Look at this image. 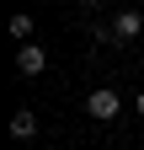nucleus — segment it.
Segmentation results:
<instances>
[{
  "instance_id": "f03ea898",
  "label": "nucleus",
  "mask_w": 144,
  "mask_h": 150,
  "mask_svg": "<svg viewBox=\"0 0 144 150\" xmlns=\"http://www.w3.org/2000/svg\"><path fill=\"white\" fill-rule=\"evenodd\" d=\"M16 70H22V75H43V70H48V54H43L38 43L16 48Z\"/></svg>"
},
{
  "instance_id": "423d86ee",
  "label": "nucleus",
  "mask_w": 144,
  "mask_h": 150,
  "mask_svg": "<svg viewBox=\"0 0 144 150\" xmlns=\"http://www.w3.org/2000/svg\"><path fill=\"white\" fill-rule=\"evenodd\" d=\"M134 112H139V118H144V91H139V97H134Z\"/></svg>"
},
{
  "instance_id": "20e7f679",
  "label": "nucleus",
  "mask_w": 144,
  "mask_h": 150,
  "mask_svg": "<svg viewBox=\"0 0 144 150\" xmlns=\"http://www.w3.org/2000/svg\"><path fill=\"white\" fill-rule=\"evenodd\" d=\"M11 134H16V139H32V134H38V112H32V107L11 112Z\"/></svg>"
},
{
  "instance_id": "7ed1b4c3",
  "label": "nucleus",
  "mask_w": 144,
  "mask_h": 150,
  "mask_svg": "<svg viewBox=\"0 0 144 150\" xmlns=\"http://www.w3.org/2000/svg\"><path fill=\"white\" fill-rule=\"evenodd\" d=\"M139 27H144V16H139V11H123L117 22H112V32H107V38H117V43H128V38H139Z\"/></svg>"
},
{
  "instance_id": "0eeeda50",
  "label": "nucleus",
  "mask_w": 144,
  "mask_h": 150,
  "mask_svg": "<svg viewBox=\"0 0 144 150\" xmlns=\"http://www.w3.org/2000/svg\"><path fill=\"white\" fill-rule=\"evenodd\" d=\"M85 6H96V0H85Z\"/></svg>"
},
{
  "instance_id": "f257e3e1",
  "label": "nucleus",
  "mask_w": 144,
  "mask_h": 150,
  "mask_svg": "<svg viewBox=\"0 0 144 150\" xmlns=\"http://www.w3.org/2000/svg\"><path fill=\"white\" fill-rule=\"evenodd\" d=\"M85 112H91L96 123H112L117 112H123V102H117V91H112V86H96L91 97H85Z\"/></svg>"
},
{
  "instance_id": "39448f33",
  "label": "nucleus",
  "mask_w": 144,
  "mask_h": 150,
  "mask_svg": "<svg viewBox=\"0 0 144 150\" xmlns=\"http://www.w3.org/2000/svg\"><path fill=\"white\" fill-rule=\"evenodd\" d=\"M6 27H11V38H16V43H22V48L32 43V16H27V11H16V16H11Z\"/></svg>"
}]
</instances>
